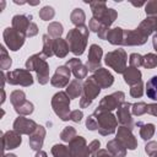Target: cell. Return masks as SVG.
<instances>
[{
	"instance_id": "e575fe53",
	"label": "cell",
	"mask_w": 157,
	"mask_h": 157,
	"mask_svg": "<svg viewBox=\"0 0 157 157\" xmlns=\"http://www.w3.org/2000/svg\"><path fill=\"white\" fill-rule=\"evenodd\" d=\"M63 34V25L60 22H52L48 26V36L52 38H60Z\"/></svg>"
},
{
	"instance_id": "5b68a950",
	"label": "cell",
	"mask_w": 157,
	"mask_h": 157,
	"mask_svg": "<svg viewBox=\"0 0 157 157\" xmlns=\"http://www.w3.org/2000/svg\"><path fill=\"white\" fill-rule=\"evenodd\" d=\"M126 60L128 55L124 49H115L107 53L104 56V63L118 74H124L126 70Z\"/></svg>"
},
{
	"instance_id": "ee69618b",
	"label": "cell",
	"mask_w": 157,
	"mask_h": 157,
	"mask_svg": "<svg viewBox=\"0 0 157 157\" xmlns=\"http://www.w3.org/2000/svg\"><path fill=\"white\" fill-rule=\"evenodd\" d=\"M130 94H131V97H134V98H140V97L144 94V83H142V81H140V82H137L136 85L131 86V88H130Z\"/></svg>"
},
{
	"instance_id": "d590c367",
	"label": "cell",
	"mask_w": 157,
	"mask_h": 157,
	"mask_svg": "<svg viewBox=\"0 0 157 157\" xmlns=\"http://www.w3.org/2000/svg\"><path fill=\"white\" fill-rule=\"evenodd\" d=\"M42 39H43V50H42V53L47 58H50L52 55H54V52H53V42L54 40L48 34H44Z\"/></svg>"
},
{
	"instance_id": "f5cc1de1",
	"label": "cell",
	"mask_w": 157,
	"mask_h": 157,
	"mask_svg": "<svg viewBox=\"0 0 157 157\" xmlns=\"http://www.w3.org/2000/svg\"><path fill=\"white\" fill-rule=\"evenodd\" d=\"M147 113L153 117H157V103L147 104Z\"/></svg>"
},
{
	"instance_id": "680465c9",
	"label": "cell",
	"mask_w": 157,
	"mask_h": 157,
	"mask_svg": "<svg viewBox=\"0 0 157 157\" xmlns=\"http://www.w3.org/2000/svg\"><path fill=\"white\" fill-rule=\"evenodd\" d=\"M155 31H156V34H157V18H156V29Z\"/></svg>"
},
{
	"instance_id": "3957f363",
	"label": "cell",
	"mask_w": 157,
	"mask_h": 157,
	"mask_svg": "<svg viewBox=\"0 0 157 157\" xmlns=\"http://www.w3.org/2000/svg\"><path fill=\"white\" fill-rule=\"evenodd\" d=\"M93 115L97 120V126H98L97 130L101 135L105 136V135H110V134L115 132L118 120L112 114V112H99L96 109L93 112Z\"/></svg>"
},
{
	"instance_id": "30bf717a",
	"label": "cell",
	"mask_w": 157,
	"mask_h": 157,
	"mask_svg": "<svg viewBox=\"0 0 157 157\" xmlns=\"http://www.w3.org/2000/svg\"><path fill=\"white\" fill-rule=\"evenodd\" d=\"M147 38L139 27L135 29H124L123 45H142L147 42Z\"/></svg>"
},
{
	"instance_id": "cb8c5ba5",
	"label": "cell",
	"mask_w": 157,
	"mask_h": 157,
	"mask_svg": "<svg viewBox=\"0 0 157 157\" xmlns=\"http://www.w3.org/2000/svg\"><path fill=\"white\" fill-rule=\"evenodd\" d=\"M70 48H69V44L65 39L63 38H56L54 39L53 42V52H54V55H56L58 58H65L69 53Z\"/></svg>"
},
{
	"instance_id": "9c48e42d",
	"label": "cell",
	"mask_w": 157,
	"mask_h": 157,
	"mask_svg": "<svg viewBox=\"0 0 157 157\" xmlns=\"http://www.w3.org/2000/svg\"><path fill=\"white\" fill-rule=\"evenodd\" d=\"M2 37H4V40H5V44L9 47L10 50H18L23 43H25V36L22 33H20L18 31H16L13 27H7L5 28L4 33H2Z\"/></svg>"
},
{
	"instance_id": "9f6ffc18",
	"label": "cell",
	"mask_w": 157,
	"mask_h": 157,
	"mask_svg": "<svg viewBox=\"0 0 157 157\" xmlns=\"http://www.w3.org/2000/svg\"><path fill=\"white\" fill-rule=\"evenodd\" d=\"M152 44H153V48H155V50H156V53H157V34L153 36V38H152Z\"/></svg>"
},
{
	"instance_id": "277c9868",
	"label": "cell",
	"mask_w": 157,
	"mask_h": 157,
	"mask_svg": "<svg viewBox=\"0 0 157 157\" xmlns=\"http://www.w3.org/2000/svg\"><path fill=\"white\" fill-rule=\"evenodd\" d=\"M52 107L54 113L64 121L70 120V98L66 92H58L52 98Z\"/></svg>"
},
{
	"instance_id": "7dc6e473",
	"label": "cell",
	"mask_w": 157,
	"mask_h": 157,
	"mask_svg": "<svg viewBox=\"0 0 157 157\" xmlns=\"http://www.w3.org/2000/svg\"><path fill=\"white\" fill-rule=\"evenodd\" d=\"M86 126H87L88 130H97V129H98V126H97V120H96V118H94L93 114L87 118V120H86Z\"/></svg>"
},
{
	"instance_id": "9a60e30c",
	"label": "cell",
	"mask_w": 157,
	"mask_h": 157,
	"mask_svg": "<svg viewBox=\"0 0 157 157\" xmlns=\"http://www.w3.org/2000/svg\"><path fill=\"white\" fill-rule=\"evenodd\" d=\"M126 148L129 150H135L137 147V140L135 139L134 134L131 132V129L126 126H120L117 131V137Z\"/></svg>"
},
{
	"instance_id": "1f68e13d",
	"label": "cell",
	"mask_w": 157,
	"mask_h": 157,
	"mask_svg": "<svg viewBox=\"0 0 157 157\" xmlns=\"http://www.w3.org/2000/svg\"><path fill=\"white\" fill-rule=\"evenodd\" d=\"M10 101H11L13 108H17V107H20L22 103H25L27 99H26V94H25L23 91L16 90V91H13V92L10 94Z\"/></svg>"
},
{
	"instance_id": "d6986e66",
	"label": "cell",
	"mask_w": 157,
	"mask_h": 157,
	"mask_svg": "<svg viewBox=\"0 0 157 157\" xmlns=\"http://www.w3.org/2000/svg\"><path fill=\"white\" fill-rule=\"evenodd\" d=\"M21 142H22L21 134H18L15 130H11V131L2 134V147L5 151L13 150V148L18 147L21 145Z\"/></svg>"
},
{
	"instance_id": "ffe728a7",
	"label": "cell",
	"mask_w": 157,
	"mask_h": 157,
	"mask_svg": "<svg viewBox=\"0 0 157 157\" xmlns=\"http://www.w3.org/2000/svg\"><path fill=\"white\" fill-rule=\"evenodd\" d=\"M32 23V16H27V15H16L12 17V27L18 31L20 33H22L26 37V33Z\"/></svg>"
},
{
	"instance_id": "52a82bcc",
	"label": "cell",
	"mask_w": 157,
	"mask_h": 157,
	"mask_svg": "<svg viewBox=\"0 0 157 157\" xmlns=\"http://www.w3.org/2000/svg\"><path fill=\"white\" fill-rule=\"evenodd\" d=\"M5 80L10 85H20L23 87H28L33 83V77L27 69H16L13 71H9L5 75Z\"/></svg>"
},
{
	"instance_id": "44dd1931",
	"label": "cell",
	"mask_w": 157,
	"mask_h": 157,
	"mask_svg": "<svg viewBox=\"0 0 157 157\" xmlns=\"http://www.w3.org/2000/svg\"><path fill=\"white\" fill-rule=\"evenodd\" d=\"M45 137V129L42 125H38V128L36 129V131L29 135L28 137V142H29V147L34 151H39L43 146V141Z\"/></svg>"
},
{
	"instance_id": "7c38bea8",
	"label": "cell",
	"mask_w": 157,
	"mask_h": 157,
	"mask_svg": "<svg viewBox=\"0 0 157 157\" xmlns=\"http://www.w3.org/2000/svg\"><path fill=\"white\" fill-rule=\"evenodd\" d=\"M70 75H71V71L70 69L66 66V65H61V66H58L53 77L50 78V83L54 86V87H58V88H63L65 86L69 85V80H70Z\"/></svg>"
},
{
	"instance_id": "484cf974",
	"label": "cell",
	"mask_w": 157,
	"mask_h": 157,
	"mask_svg": "<svg viewBox=\"0 0 157 157\" xmlns=\"http://www.w3.org/2000/svg\"><path fill=\"white\" fill-rule=\"evenodd\" d=\"M123 39H124V29L120 27H115L109 29L107 34V40L113 44V45H123Z\"/></svg>"
},
{
	"instance_id": "e0dca14e",
	"label": "cell",
	"mask_w": 157,
	"mask_h": 157,
	"mask_svg": "<svg viewBox=\"0 0 157 157\" xmlns=\"http://www.w3.org/2000/svg\"><path fill=\"white\" fill-rule=\"evenodd\" d=\"M92 77L94 78V81L98 83V86H99L101 88H108V87H110V86L113 85V82H114L113 75H112L107 69H104V67H101V69L96 70Z\"/></svg>"
},
{
	"instance_id": "7bdbcfd3",
	"label": "cell",
	"mask_w": 157,
	"mask_h": 157,
	"mask_svg": "<svg viewBox=\"0 0 157 157\" xmlns=\"http://www.w3.org/2000/svg\"><path fill=\"white\" fill-rule=\"evenodd\" d=\"M55 15V11L52 6H44L42 10H39V17L43 20V21H49L54 17Z\"/></svg>"
},
{
	"instance_id": "5bb4252c",
	"label": "cell",
	"mask_w": 157,
	"mask_h": 157,
	"mask_svg": "<svg viewBox=\"0 0 157 157\" xmlns=\"http://www.w3.org/2000/svg\"><path fill=\"white\" fill-rule=\"evenodd\" d=\"M103 55V50L99 45L92 44L88 50V58L86 61V67L91 71H96L101 69V59Z\"/></svg>"
},
{
	"instance_id": "6da1fadb",
	"label": "cell",
	"mask_w": 157,
	"mask_h": 157,
	"mask_svg": "<svg viewBox=\"0 0 157 157\" xmlns=\"http://www.w3.org/2000/svg\"><path fill=\"white\" fill-rule=\"evenodd\" d=\"M88 27L87 26H80L75 27L69 31L66 36V42L69 44L70 52L74 53L75 55H81L83 54L86 45H87V39H88Z\"/></svg>"
},
{
	"instance_id": "836d02e7",
	"label": "cell",
	"mask_w": 157,
	"mask_h": 157,
	"mask_svg": "<svg viewBox=\"0 0 157 157\" xmlns=\"http://www.w3.org/2000/svg\"><path fill=\"white\" fill-rule=\"evenodd\" d=\"M117 16H118V13H117V11H115L114 9H107L105 13L103 15V17H102V20H101L102 26H105V27L109 28L110 25L117 20Z\"/></svg>"
},
{
	"instance_id": "d4e9b609",
	"label": "cell",
	"mask_w": 157,
	"mask_h": 157,
	"mask_svg": "<svg viewBox=\"0 0 157 157\" xmlns=\"http://www.w3.org/2000/svg\"><path fill=\"white\" fill-rule=\"evenodd\" d=\"M82 91H83V83L81 82V80H77V78L72 80L66 87V94L69 96L70 99H74L81 96Z\"/></svg>"
},
{
	"instance_id": "603a6c76",
	"label": "cell",
	"mask_w": 157,
	"mask_h": 157,
	"mask_svg": "<svg viewBox=\"0 0 157 157\" xmlns=\"http://www.w3.org/2000/svg\"><path fill=\"white\" fill-rule=\"evenodd\" d=\"M123 76H124V81H125L128 85H130V86H134V85H136L137 82L142 81V80H141V76H142V75H141V71H140L139 69L131 67V66L126 67V70L124 71Z\"/></svg>"
},
{
	"instance_id": "f6af8a7d",
	"label": "cell",
	"mask_w": 157,
	"mask_h": 157,
	"mask_svg": "<svg viewBox=\"0 0 157 157\" xmlns=\"http://www.w3.org/2000/svg\"><path fill=\"white\" fill-rule=\"evenodd\" d=\"M129 63L131 67H136L139 69L142 65V55H140L139 53H132L129 56Z\"/></svg>"
},
{
	"instance_id": "83f0119b",
	"label": "cell",
	"mask_w": 157,
	"mask_h": 157,
	"mask_svg": "<svg viewBox=\"0 0 157 157\" xmlns=\"http://www.w3.org/2000/svg\"><path fill=\"white\" fill-rule=\"evenodd\" d=\"M156 18L157 17H146L139 26V28L148 37L151 33L155 32L156 29Z\"/></svg>"
},
{
	"instance_id": "4dcf8cb0",
	"label": "cell",
	"mask_w": 157,
	"mask_h": 157,
	"mask_svg": "<svg viewBox=\"0 0 157 157\" xmlns=\"http://www.w3.org/2000/svg\"><path fill=\"white\" fill-rule=\"evenodd\" d=\"M146 94L148 98L157 101V75L152 76L146 82Z\"/></svg>"
},
{
	"instance_id": "ba28073f",
	"label": "cell",
	"mask_w": 157,
	"mask_h": 157,
	"mask_svg": "<svg viewBox=\"0 0 157 157\" xmlns=\"http://www.w3.org/2000/svg\"><path fill=\"white\" fill-rule=\"evenodd\" d=\"M124 98H125V94L121 91L108 94V96H105L104 98L101 99L99 105L97 107V110H99V112H112L113 109H118L124 103Z\"/></svg>"
},
{
	"instance_id": "7402d4cb",
	"label": "cell",
	"mask_w": 157,
	"mask_h": 157,
	"mask_svg": "<svg viewBox=\"0 0 157 157\" xmlns=\"http://www.w3.org/2000/svg\"><path fill=\"white\" fill-rule=\"evenodd\" d=\"M107 151L110 153L112 157H125L126 156V147L118 139H113L107 142Z\"/></svg>"
},
{
	"instance_id": "f1b7e54d",
	"label": "cell",
	"mask_w": 157,
	"mask_h": 157,
	"mask_svg": "<svg viewBox=\"0 0 157 157\" xmlns=\"http://www.w3.org/2000/svg\"><path fill=\"white\" fill-rule=\"evenodd\" d=\"M136 125L140 126V136H141L145 141L150 140V139L153 136V134H155V125H153V124H151V123H148V124H142L141 121H139Z\"/></svg>"
},
{
	"instance_id": "6f0895ef",
	"label": "cell",
	"mask_w": 157,
	"mask_h": 157,
	"mask_svg": "<svg viewBox=\"0 0 157 157\" xmlns=\"http://www.w3.org/2000/svg\"><path fill=\"white\" fill-rule=\"evenodd\" d=\"M4 157H16V155H13V153H6V155H4Z\"/></svg>"
},
{
	"instance_id": "bcb514c9",
	"label": "cell",
	"mask_w": 157,
	"mask_h": 157,
	"mask_svg": "<svg viewBox=\"0 0 157 157\" xmlns=\"http://www.w3.org/2000/svg\"><path fill=\"white\" fill-rule=\"evenodd\" d=\"M145 151L150 157H157V142L150 141L145 146Z\"/></svg>"
},
{
	"instance_id": "4316f807",
	"label": "cell",
	"mask_w": 157,
	"mask_h": 157,
	"mask_svg": "<svg viewBox=\"0 0 157 157\" xmlns=\"http://www.w3.org/2000/svg\"><path fill=\"white\" fill-rule=\"evenodd\" d=\"M90 6H91V11H92V15H93V18L97 20L98 22H101L103 15L107 11V4L104 1H92L90 2Z\"/></svg>"
},
{
	"instance_id": "ac0fdd59",
	"label": "cell",
	"mask_w": 157,
	"mask_h": 157,
	"mask_svg": "<svg viewBox=\"0 0 157 157\" xmlns=\"http://www.w3.org/2000/svg\"><path fill=\"white\" fill-rule=\"evenodd\" d=\"M66 66L70 69V71L74 74V76H75L77 80L86 78L87 72H88V69L86 67V65L82 64V61H81L80 59H77V58H72V59L67 60Z\"/></svg>"
},
{
	"instance_id": "d6a6232c",
	"label": "cell",
	"mask_w": 157,
	"mask_h": 157,
	"mask_svg": "<svg viewBox=\"0 0 157 157\" xmlns=\"http://www.w3.org/2000/svg\"><path fill=\"white\" fill-rule=\"evenodd\" d=\"M52 155L54 157H72L69 147H66L65 145H60V144H56L52 147Z\"/></svg>"
},
{
	"instance_id": "2e32d148",
	"label": "cell",
	"mask_w": 157,
	"mask_h": 157,
	"mask_svg": "<svg viewBox=\"0 0 157 157\" xmlns=\"http://www.w3.org/2000/svg\"><path fill=\"white\" fill-rule=\"evenodd\" d=\"M131 107V103L129 102H124L119 108H118V112H117V120L121 124V126H126L129 129H132L134 126V121H132V118H131V112H130V108Z\"/></svg>"
},
{
	"instance_id": "db71d44e",
	"label": "cell",
	"mask_w": 157,
	"mask_h": 157,
	"mask_svg": "<svg viewBox=\"0 0 157 157\" xmlns=\"http://www.w3.org/2000/svg\"><path fill=\"white\" fill-rule=\"evenodd\" d=\"M92 157H112V156H110V153L107 150H101L99 148L97 152L92 153Z\"/></svg>"
},
{
	"instance_id": "4fadbf2b",
	"label": "cell",
	"mask_w": 157,
	"mask_h": 157,
	"mask_svg": "<svg viewBox=\"0 0 157 157\" xmlns=\"http://www.w3.org/2000/svg\"><path fill=\"white\" fill-rule=\"evenodd\" d=\"M38 128L37 123L32 119H28V118H25V117H18L15 119L13 121V130L17 131L18 134H25V135H32L36 129Z\"/></svg>"
},
{
	"instance_id": "f35d334b",
	"label": "cell",
	"mask_w": 157,
	"mask_h": 157,
	"mask_svg": "<svg viewBox=\"0 0 157 157\" xmlns=\"http://www.w3.org/2000/svg\"><path fill=\"white\" fill-rule=\"evenodd\" d=\"M76 137V130L72 126H66L64 128V130L60 132V139L64 142H70L72 139Z\"/></svg>"
},
{
	"instance_id": "60d3db41",
	"label": "cell",
	"mask_w": 157,
	"mask_h": 157,
	"mask_svg": "<svg viewBox=\"0 0 157 157\" xmlns=\"http://www.w3.org/2000/svg\"><path fill=\"white\" fill-rule=\"evenodd\" d=\"M15 110L20 114V115H29L32 112H33V104L29 102V101H26L25 103H22L20 107L15 108Z\"/></svg>"
},
{
	"instance_id": "8fae6325",
	"label": "cell",
	"mask_w": 157,
	"mask_h": 157,
	"mask_svg": "<svg viewBox=\"0 0 157 157\" xmlns=\"http://www.w3.org/2000/svg\"><path fill=\"white\" fill-rule=\"evenodd\" d=\"M69 150L72 157H90L91 152L86 140L82 136H76L69 142Z\"/></svg>"
},
{
	"instance_id": "ab89813d",
	"label": "cell",
	"mask_w": 157,
	"mask_h": 157,
	"mask_svg": "<svg viewBox=\"0 0 157 157\" xmlns=\"http://www.w3.org/2000/svg\"><path fill=\"white\" fill-rule=\"evenodd\" d=\"M131 113L137 117L147 113V104L145 102H137V103L131 104Z\"/></svg>"
},
{
	"instance_id": "74e56055",
	"label": "cell",
	"mask_w": 157,
	"mask_h": 157,
	"mask_svg": "<svg viewBox=\"0 0 157 157\" xmlns=\"http://www.w3.org/2000/svg\"><path fill=\"white\" fill-rule=\"evenodd\" d=\"M0 52H1V56H0V67H1L2 70H7V69L11 66L12 60H11L10 55L7 54V52H6V49H5L4 45L0 47Z\"/></svg>"
},
{
	"instance_id": "b9f144b4",
	"label": "cell",
	"mask_w": 157,
	"mask_h": 157,
	"mask_svg": "<svg viewBox=\"0 0 157 157\" xmlns=\"http://www.w3.org/2000/svg\"><path fill=\"white\" fill-rule=\"evenodd\" d=\"M145 12L147 17H157V0L147 1L145 5Z\"/></svg>"
},
{
	"instance_id": "8d00e7d4",
	"label": "cell",
	"mask_w": 157,
	"mask_h": 157,
	"mask_svg": "<svg viewBox=\"0 0 157 157\" xmlns=\"http://www.w3.org/2000/svg\"><path fill=\"white\" fill-rule=\"evenodd\" d=\"M142 66L146 69H153L157 66V54L148 53L142 56Z\"/></svg>"
},
{
	"instance_id": "11a10c76",
	"label": "cell",
	"mask_w": 157,
	"mask_h": 157,
	"mask_svg": "<svg viewBox=\"0 0 157 157\" xmlns=\"http://www.w3.org/2000/svg\"><path fill=\"white\" fill-rule=\"evenodd\" d=\"M34 157H47V153H45L44 151L39 150V151H37V153H36V156H34Z\"/></svg>"
},
{
	"instance_id": "c3c4849f",
	"label": "cell",
	"mask_w": 157,
	"mask_h": 157,
	"mask_svg": "<svg viewBox=\"0 0 157 157\" xmlns=\"http://www.w3.org/2000/svg\"><path fill=\"white\" fill-rule=\"evenodd\" d=\"M82 117H83V113H82V110H78V109H75L70 113V120H72L75 123H80Z\"/></svg>"
},
{
	"instance_id": "f546056e",
	"label": "cell",
	"mask_w": 157,
	"mask_h": 157,
	"mask_svg": "<svg viewBox=\"0 0 157 157\" xmlns=\"http://www.w3.org/2000/svg\"><path fill=\"white\" fill-rule=\"evenodd\" d=\"M70 20L76 27H80V26H83L85 20H86V15H85L82 9L77 7V9H74L72 12L70 13Z\"/></svg>"
},
{
	"instance_id": "681fc988",
	"label": "cell",
	"mask_w": 157,
	"mask_h": 157,
	"mask_svg": "<svg viewBox=\"0 0 157 157\" xmlns=\"http://www.w3.org/2000/svg\"><path fill=\"white\" fill-rule=\"evenodd\" d=\"M102 27V23L101 22H98L97 20H94L93 17L90 20V23H88V28L91 29V31H93V32H98L99 31V28Z\"/></svg>"
},
{
	"instance_id": "816d5d0a",
	"label": "cell",
	"mask_w": 157,
	"mask_h": 157,
	"mask_svg": "<svg viewBox=\"0 0 157 157\" xmlns=\"http://www.w3.org/2000/svg\"><path fill=\"white\" fill-rule=\"evenodd\" d=\"M99 146H101V142H99L98 140H93V141H91L90 145H88V148H90L91 155L94 153V152H97V151L99 150Z\"/></svg>"
},
{
	"instance_id": "f907efd6",
	"label": "cell",
	"mask_w": 157,
	"mask_h": 157,
	"mask_svg": "<svg viewBox=\"0 0 157 157\" xmlns=\"http://www.w3.org/2000/svg\"><path fill=\"white\" fill-rule=\"evenodd\" d=\"M38 33V27H37V25L34 23V22H32L31 23V26H29V28H28V31H27V33H26V37L28 38H31V37H33V36H36Z\"/></svg>"
},
{
	"instance_id": "8992f818",
	"label": "cell",
	"mask_w": 157,
	"mask_h": 157,
	"mask_svg": "<svg viewBox=\"0 0 157 157\" xmlns=\"http://www.w3.org/2000/svg\"><path fill=\"white\" fill-rule=\"evenodd\" d=\"M99 92H101V87L98 86V83L94 81L93 77H88L83 82V91H82L81 99H80V107L86 108L91 105V103L99 94Z\"/></svg>"
},
{
	"instance_id": "7a4b0ae2",
	"label": "cell",
	"mask_w": 157,
	"mask_h": 157,
	"mask_svg": "<svg viewBox=\"0 0 157 157\" xmlns=\"http://www.w3.org/2000/svg\"><path fill=\"white\" fill-rule=\"evenodd\" d=\"M26 69L29 71H36L38 82L40 85H45L49 82V65L47 63V56L43 53L29 56L26 61Z\"/></svg>"
}]
</instances>
